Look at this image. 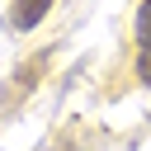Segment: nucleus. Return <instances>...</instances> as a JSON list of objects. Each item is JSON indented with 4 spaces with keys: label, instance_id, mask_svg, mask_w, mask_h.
<instances>
[{
    "label": "nucleus",
    "instance_id": "1",
    "mask_svg": "<svg viewBox=\"0 0 151 151\" xmlns=\"http://www.w3.org/2000/svg\"><path fill=\"white\" fill-rule=\"evenodd\" d=\"M132 28H137V80L151 85V0H142Z\"/></svg>",
    "mask_w": 151,
    "mask_h": 151
},
{
    "label": "nucleus",
    "instance_id": "2",
    "mask_svg": "<svg viewBox=\"0 0 151 151\" xmlns=\"http://www.w3.org/2000/svg\"><path fill=\"white\" fill-rule=\"evenodd\" d=\"M47 9H52V0H14V28L19 33H28V28H38L42 19H47Z\"/></svg>",
    "mask_w": 151,
    "mask_h": 151
}]
</instances>
